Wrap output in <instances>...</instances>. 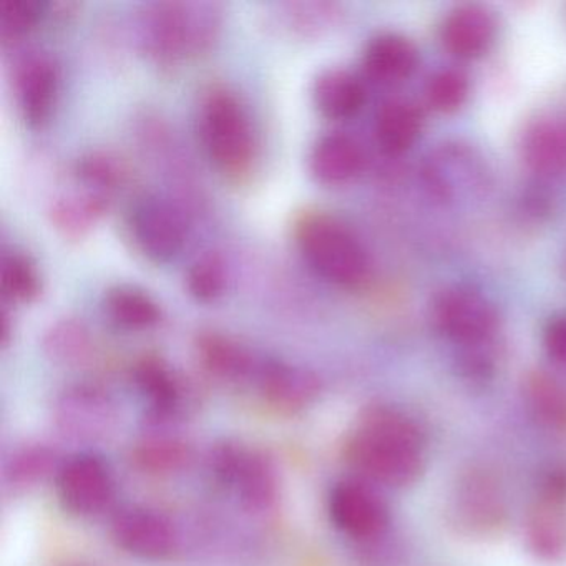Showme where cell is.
<instances>
[{
  "instance_id": "cell-34",
  "label": "cell",
  "mask_w": 566,
  "mask_h": 566,
  "mask_svg": "<svg viewBox=\"0 0 566 566\" xmlns=\"http://www.w3.org/2000/svg\"><path fill=\"white\" fill-rule=\"evenodd\" d=\"M187 459V447L171 439H154L145 442L138 450V462L145 469L155 470V472L180 469Z\"/></svg>"
},
{
  "instance_id": "cell-8",
  "label": "cell",
  "mask_w": 566,
  "mask_h": 566,
  "mask_svg": "<svg viewBox=\"0 0 566 566\" xmlns=\"http://www.w3.org/2000/svg\"><path fill=\"white\" fill-rule=\"evenodd\" d=\"M55 485L62 506L72 515L104 512L115 495V480L101 457L78 453L59 465Z\"/></svg>"
},
{
  "instance_id": "cell-7",
  "label": "cell",
  "mask_w": 566,
  "mask_h": 566,
  "mask_svg": "<svg viewBox=\"0 0 566 566\" xmlns=\"http://www.w3.org/2000/svg\"><path fill=\"white\" fill-rule=\"evenodd\" d=\"M130 230L142 253L157 263L174 260L187 243L184 211L167 198L147 195L132 208Z\"/></svg>"
},
{
  "instance_id": "cell-26",
  "label": "cell",
  "mask_w": 566,
  "mask_h": 566,
  "mask_svg": "<svg viewBox=\"0 0 566 566\" xmlns=\"http://www.w3.org/2000/svg\"><path fill=\"white\" fill-rule=\"evenodd\" d=\"M75 175L84 190L107 201H112L127 177L122 161L104 151H95L82 158L75 168Z\"/></svg>"
},
{
  "instance_id": "cell-15",
  "label": "cell",
  "mask_w": 566,
  "mask_h": 566,
  "mask_svg": "<svg viewBox=\"0 0 566 566\" xmlns=\"http://www.w3.org/2000/svg\"><path fill=\"white\" fill-rule=\"evenodd\" d=\"M254 382L268 402L280 409H304L319 396L321 384L311 370L281 360H264Z\"/></svg>"
},
{
  "instance_id": "cell-35",
  "label": "cell",
  "mask_w": 566,
  "mask_h": 566,
  "mask_svg": "<svg viewBox=\"0 0 566 566\" xmlns=\"http://www.w3.org/2000/svg\"><path fill=\"white\" fill-rule=\"evenodd\" d=\"M287 22L293 25L296 31L303 34H313L321 31L333 21L334 9L329 4H287Z\"/></svg>"
},
{
  "instance_id": "cell-29",
  "label": "cell",
  "mask_w": 566,
  "mask_h": 566,
  "mask_svg": "<svg viewBox=\"0 0 566 566\" xmlns=\"http://www.w3.org/2000/svg\"><path fill=\"white\" fill-rule=\"evenodd\" d=\"M45 350L55 363L81 364L92 350V339L84 324L77 321H62L45 336Z\"/></svg>"
},
{
  "instance_id": "cell-10",
  "label": "cell",
  "mask_w": 566,
  "mask_h": 566,
  "mask_svg": "<svg viewBox=\"0 0 566 566\" xmlns=\"http://www.w3.org/2000/svg\"><path fill=\"white\" fill-rule=\"evenodd\" d=\"M112 536L118 548L151 562L167 558L177 543L170 520L145 506L118 510L112 518Z\"/></svg>"
},
{
  "instance_id": "cell-25",
  "label": "cell",
  "mask_w": 566,
  "mask_h": 566,
  "mask_svg": "<svg viewBox=\"0 0 566 566\" xmlns=\"http://www.w3.org/2000/svg\"><path fill=\"white\" fill-rule=\"evenodd\" d=\"M108 205L111 201L87 190L65 195L52 203V223L65 237L81 238L92 230L98 218L108 210Z\"/></svg>"
},
{
  "instance_id": "cell-19",
  "label": "cell",
  "mask_w": 566,
  "mask_h": 566,
  "mask_svg": "<svg viewBox=\"0 0 566 566\" xmlns=\"http://www.w3.org/2000/svg\"><path fill=\"white\" fill-rule=\"evenodd\" d=\"M313 97L324 117L349 120L363 111L366 88L349 71L327 69L314 82Z\"/></svg>"
},
{
  "instance_id": "cell-32",
  "label": "cell",
  "mask_w": 566,
  "mask_h": 566,
  "mask_svg": "<svg viewBox=\"0 0 566 566\" xmlns=\"http://www.w3.org/2000/svg\"><path fill=\"white\" fill-rule=\"evenodd\" d=\"M530 400L536 412L555 427L566 429V392L549 377L535 374L528 380Z\"/></svg>"
},
{
  "instance_id": "cell-18",
  "label": "cell",
  "mask_w": 566,
  "mask_h": 566,
  "mask_svg": "<svg viewBox=\"0 0 566 566\" xmlns=\"http://www.w3.org/2000/svg\"><path fill=\"white\" fill-rule=\"evenodd\" d=\"M419 64V52L409 39L399 34L374 38L364 52V71L379 84L407 81Z\"/></svg>"
},
{
  "instance_id": "cell-4",
  "label": "cell",
  "mask_w": 566,
  "mask_h": 566,
  "mask_svg": "<svg viewBox=\"0 0 566 566\" xmlns=\"http://www.w3.org/2000/svg\"><path fill=\"white\" fill-rule=\"evenodd\" d=\"M200 137L218 170L231 177L250 171L256 157L253 125L240 98L227 87H211L200 107Z\"/></svg>"
},
{
  "instance_id": "cell-20",
  "label": "cell",
  "mask_w": 566,
  "mask_h": 566,
  "mask_svg": "<svg viewBox=\"0 0 566 566\" xmlns=\"http://www.w3.org/2000/svg\"><path fill=\"white\" fill-rule=\"evenodd\" d=\"M198 354L208 373L230 382L254 380L260 367V363L247 347L223 334L208 333L200 336Z\"/></svg>"
},
{
  "instance_id": "cell-5",
  "label": "cell",
  "mask_w": 566,
  "mask_h": 566,
  "mask_svg": "<svg viewBox=\"0 0 566 566\" xmlns=\"http://www.w3.org/2000/svg\"><path fill=\"white\" fill-rule=\"evenodd\" d=\"M210 472L214 482L248 512H268L276 503L280 492L276 470L260 452L230 442L214 447Z\"/></svg>"
},
{
  "instance_id": "cell-24",
  "label": "cell",
  "mask_w": 566,
  "mask_h": 566,
  "mask_svg": "<svg viewBox=\"0 0 566 566\" xmlns=\"http://www.w3.org/2000/svg\"><path fill=\"white\" fill-rule=\"evenodd\" d=\"M138 389L150 400L158 417L177 416L184 402V387L178 377L158 359H145L135 370Z\"/></svg>"
},
{
  "instance_id": "cell-1",
  "label": "cell",
  "mask_w": 566,
  "mask_h": 566,
  "mask_svg": "<svg viewBox=\"0 0 566 566\" xmlns=\"http://www.w3.org/2000/svg\"><path fill=\"white\" fill-rule=\"evenodd\" d=\"M423 439L412 419L394 407H370L347 442L350 465L367 480L389 486L416 482L422 470Z\"/></svg>"
},
{
  "instance_id": "cell-2",
  "label": "cell",
  "mask_w": 566,
  "mask_h": 566,
  "mask_svg": "<svg viewBox=\"0 0 566 566\" xmlns=\"http://www.w3.org/2000/svg\"><path fill=\"white\" fill-rule=\"evenodd\" d=\"M223 8L210 0H157L138 15L145 52L161 65L207 54L220 39Z\"/></svg>"
},
{
  "instance_id": "cell-13",
  "label": "cell",
  "mask_w": 566,
  "mask_h": 566,
  "mask_svg": "<svg viewBox=\"0 0 566 566\" xmlns=\"http://www.w3.org/2000/svg\"><path fill=\"white\" fill-rule=\"evenodd\" d=\"M530 548L542 559L555 562L566 552V476L548 480L526 520Z\"/></svg>"
},
{
  "instance_id": "cell-9",
  "label": "cell",
  "mask_w": 566,
  "mask_h": 566,
  "mask_svg": "<svg viewBox=\"0 0 566 566\" xmlns=\"http://www.w3.org/2000/svg\"><path fill=\"white\" fill-rule=\"evenodd\" d=\"M327 509L331 522L350 538H379L389 525V510L384 500L366 483L354 480L337 483L331 490Z\"/></svg>"
},
{
  "instance_id": "cell-12",
  "label": "cell",
  "mask_w": 566,
  "mask_h": 566,
  "mask_svg": "<svg viewBox=\"0 0 566 566\" xmlns=\"http://www.w3.org/2000/svg\"><path fill=\"white\" fill-rule=\"evenodd\" d=\"M61 91V72L48 54H29L14 72V94L22 118L42 127L52 117Z\"/></svg>"
},
{
  "instance_id": "cell-31",
  "label": "cell",
  "mask_w": 566,
  "mask_h": 566,
  "mask_svg": "<svg viewBox=\"0 0 566 566\" xmlns=\"http://www.w3.org/2000/svg\"><path fill=\"white\" fill-rule=\"evenodd\" d=\"M469 92V77L457 69H446V71L433 74L427 82V104L433 111L450 114V112L459 111L465 104Z\"/></svg>"
},
{
  "instance_id": "cell-11",
  "label": "cell",
  "mask_w": 566,
  "mask_h": 566,
  "mask_svg": "<svg viewBox=\"0 0 566 566\" xmlns=\"http://www.w3.org/2000/svg\"><path fill=\"white\" fill-rule=\"evenodd\" d=\"M117 412L105 390L95 386H75L65 390L55 407V422L65 437L98 440L114 429Z\"/></svg>"
},
{
  "instance_id": "cell-22",
  "label": "cell",
  "mask_w": 566,
  "mask_h": 566,
  "mask_svg": "<svg viewBox=\"0 0 566 566\" xmlns=\"http://www.w3.org/2000/svg\"><path fill=\"white\" fill-rule=\"evenodd\" d=\"M420 108L407 101H390L380 107L376 117V140L389 155L406 154L416 145L422 132Z\"/></svg>"
},
{
  "instance_id": "cell-23",
  "label": "cell",
  "mask_w": 566,
  "mask_h": 566,
  "mask_svg": "<svg viewBox=\"0 0 566 566\" xmlns=\"http://www.w3.org/2000/svg\"><path fill=\"white\" fill-rule=\"evenodd\" d=\"M105 313L122 329L145 331L157 326L161 310L157 301L135 286H115L105 294Z\"/></svg>"
},
{
  "instance_id": "cell-14",
  "label": "cell",
  "mask_w": 566,
  "mask_h": 566,
  "mask_svg": "<svg viewBox=\"0 0 566 566\" xmlns=\"http://www.w3.org/2000/svg\"><path fill=\"white\" fill-rule=\"evenodd\" d=\"M496 35V21L483 6H459L443 19L440 38L443 48L459 59L482 57Z\"/></svg>"
},
{
  "instance_id": "cell-30",
  "label": "cell",
  "mask_w": 566,
  "mask_h": 566,
  "mask_svg": "<svg viewBox=\"0 0 566 566\" xmlns=\"http://www.w3.org/2000/svg\"><path fill=\"white\" fill-rule=\"evenodd\" d=\"M2 290L15 303H31L41 293V276L31 258L19 251L2 258Z\"/></svg>"
},
{
  "instance_id": "cell-3",
  "label": "cell",
  "mask_w": 566,
  "mask_h": 566,
  "mask_svg": "<svg viewBox=\"0 0 566 566\" xmlns=\"http://www.w3.org/2000/svg\"><path fill=\"white\" fill-rule=\"evenodd\" d=\"M296 243L306 263L323 280L357 287L369 276V256L353 230L327 213H306L296 223Z\"/></svg>"
},
{
  "instance_id": "cell-21",
  "label": "cell",
  "mask_w": 566,
  "mask_h": 566,
  "mask_svg": "<svg viewBox=\"0 0 566 566\" xmlns=\"http://www.w3.org/2000/svg\"><path fill=\"white\" fill-rule=\"evenodd\" d=\"M523 158L536 174H566V122L543 120L530 127L523 138Z\"/></svg>"
},
{
  "instance_id": "cell-36",
  "label": "cell",
  "mask_w": 566,
  "mask_h": 566,
  "mask_svg": "<svg viewBox=\"0 0 566 566\" xmlns=\"http://www.w3.org/2000/svg\"><path fill=\"white\" fill-rule=\"evenodd\" d=\"M546 353L555 363L566 366V314L553 317L543 336Z\"/></svg>"
},
{
  "instance_id": "cell-28",
  "label": "cell",
  "mask_w": 566,
  "mask_h": 566,
  "mask_svg": "<svg viewBox=\"0 0 566 566\" xmlns=\"http://www.w3.org/2000/svg\"><path fill=\"white\" fill-rule=\"evenodd\" d=\"M227 284V263L218 253L201 254L191 263L187 273L188 293L200 303H213L223 296Z\"/></svg>"
},
{
  "instance_id": "cell-17",
  "label": "cell",
  "mask_w": 566,
  "mask_h": 566,
  "mask_svg": "<svg viewBox=\"0 0 566 566\" xmlns=\"http://www.w3.org/2000/svg\"><path fill=\"white\" fill-rule=\"evenodd\" d=\"M364 165L363 145L344 132H329L317 138L310 155L311 171L324 185L347 184L363 171Z\"/></svg>"
},
{
  "instance_id": "cell-33",
  "label": "cell",
  "mask_w": 566,
  "mask_h": 566,
  "mask_svg": "<svg viewBox=\"0 0 566 566\" xmlns=\"http://www.w3.org/2000/svg\"><path fill=\"white\" fill-rule=\"evenodd\" d=\"M48 11V4L41 0H9L2 8V38L6 41L24 38L38 28Z\"/></svg>"
},
{
  "instance_id": "cell-6",
  "label": "cell",
  "mask_w": 566,
  "mask_h": 566,
  "mask_svg": "<svg viewBox=\"0 0 566 566\" xmlns=\"http://www.w3.org/2000/svg\"><path fill=\"white\" fill-rule=\"evenodd\" d=\"M433 323L453 343L480 346L495 334L499 314L495 306L470 287H447L433 300Z\"/></svg>"
},
{
  "instance_id": "cell-16",
  "label": "cell",
  "mask_w": 566,
  "mask_h": 566,
  "mask_svg": "<svg viewBox=\"0 0 566 566\" xmlns=\"http://www.w3.org/2000/svg\"><path fill=\"white\" fill-rule=\"evenodd\" d=\"M453 513L460 525L472 532H490L502 525L505 503L495 480L489 473L473 472L457 486Z\"/></svg>"
},
{
  "instance_id": "cell-27",
  "label": "cell",
  "mask_w": 566,
  "mask_h": 566,
  "mask_svg": "<svg viewBox=\"0 0 566 566\" xmlns=\"http://www.w3.org/2000/svg\"><path fill=\"white\" fill-rule=\"evenodd\" d=\"M55 452L45 446H28L19 449L6 463V482L12 489H29L57 472Z\"/></svg>"
}]
</instances>
